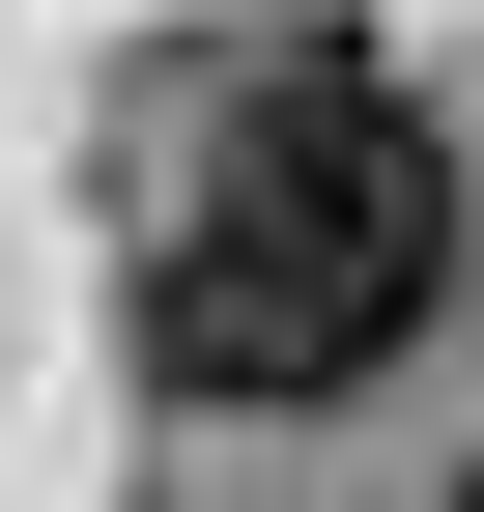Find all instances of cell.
I'll use <instances>...</instances> for the list:
<instances>
[{
	"label": "cell",
	"instance_id": "obj_1",
	"mask_svg": "<svg viewBox=\"0 0 484 512\" xmlns=\"http://www.w3.org/2000/svg\"><path fill=\"white\" fill-rule=\"evenodd\" d=\"M456 313V143L399 114L371 29H228L200 57V200L143 256V370L200 427H314Z\"/></svg>",
	"mask_w": 484,
	"mask_h": 512
},
{
	"label": "cell",
	"instance_id": "obj_2",
	"mask_svg": "<svg viewBox=\"0 0 484 512\" xmlns=\"http://www.w3.org/2000/svg\"><path fill=\"white\" fill-rule=\"evenodd\" d=\"M456 512H484V484H456Z\"/></svg>",
	"mask_w": 484,
	"mask_h": 512
}]
</instances>
